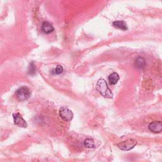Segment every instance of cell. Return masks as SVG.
I'll return each mask as SVG.
<instances>
[{"label": "cell", "instance_id": "5b68a950", "mask_svg": "<svg viewBox=\"0 0 162 162\" xmlns=\"http://www.w3.org/2000/svg\"><path fill=\"white\" fill-rule=\"evenodd\" d=\"M13 121H14L15 125H17L18 127H22V128H26L28 127V124H27L26 121L23 118L21 115L19 113H16L13 114Z\"/></svg>", "mask_w": 162, "mask_h": 162}, {"label": "cell", "instance_id": "30bf717a", "mask_svg": "<svg viewBox=\"0 0 162 162\" xmlns=\"http://www.w3.org/2000/svg\"><path fill=\"white\" fill-rule=\"evenodd\" d=\"M113 25L115 28L121 29L122 31H126L128 29L127 24L124 21H115L113 22Z\"/></svg>", "mask_w": 162, "mask_h": 162}, {"label": "cell", "instance_id": "7c38bea8", "mask_svg": "<svg viewBox=\"0 0 162 162\" xmlns=\"http://www.w3.org/2000/svg\"><path fill=\"white\" fill-rule=\"evenodd\" d=\"M36 73V66L34 65V63L32 62L29 65V69H28V74L31 76H34V75H35Z\"/></svg>", "mask_w": 162, "mask_h": 162}, {"label": "cell", "instance_id": "277c9868", "mask_svg": "<svg viewBox=\"0 0 162 162\" xmlns=\"http://www.w3.org/2000/svg\"><path fill=\"white\" fill-rule=\"evenodd\" d=\"M60 117L65 122H70L73 118V114L69 108L62 107L59 110Z\"/></svg>", "mask_w": 162, "mask_h": 162}, {"label": "cell", "instance_id": "52a82bcc", "mask_svg": "<svg viewBox=\"0 0 162 162\" xmlns=\"http://www.w3.org/2000/svg\"><path fill=\"white\" fill-rule=\"evenodd\" d=\"M55 30L52 24L48 22H44L41 25V31L45 34H50Z\"/></svg>", "mask_w": 162, "mask_h": 162}, {"label": "cell", "instance_id": "7a4b0ae2", "mask_svg": "<svg viewBox=\"0 0 162 162\" xmlns=\"http://www.w3.org/2000/svg\"><path fill=\"white\" fill-rule=\"evenodd\" d=\"M138 142L134 139H129L118 143L117 146L122 151H129L136 146Z\"/></svg>", "mask_w": 162, "mask_h": 162}, {"label": "cell", "instance_id": "ba28073f", "mask_svg": "<svg viewBox=\"0 0 162 162\" xmlns=\"http://www.w3.org/2000/svg\"><path fill=\"white\" fill-rule=\"evenodd\" d=\"M146 60L144 58H142V57H139L138 58L136 61H135L134 65L136 66V68L139 69H143L145 68L146 66Z\"/></svg>", "mask_w": 162, "mask_h": 162}, {"label": "cell", "instance_id": "8fae6325", "mask_svg": "<svg viewBox=\"0 0 162 162\" xmlns=\"http://www.w3.org/2000/svg\"><path fill=\"white\" fill-rule=\"evenodd\" d=\"M84 145L87 148H94L95 147V144L92 139L91 138H87L84 141Z\"/></svg>", "mask_w": 162, "mask_h": 162}, {"label": "cell", "instance_id": "9c48e42d", "mask_svg": "<svg viewBox=\"0 0 162 162\" xmlns=\"http://www.w3.org/2000/svg\"><path fill=\"white\" fill-rule=\"evenodd\" d=\"M119 79L120 77L118 76V74L116 72L112 73L109 77V81L111 85H115L118 83Z\"/></svg>", "mask_w": 162, "mask_h": 162}, {"label": "cell", "instance_id": "3957f363", "mask_svg": "<svg viewBox=\"0 0 162 162\" xmlns=\"http://www.w3.org/2000/svg\"><path fill=\"white\" fill-rule=\"evenodd\" d=\"M31 95V92L27 87H22L16 91V97L20 101L28 99Z\"/></svg>", "mask_w": 162, "mask_h": 162}, {"label": "cell", "instance_id": "6da1fadb", "mask_svg": "<svg viewBox=\"0 0 162 162\" xmlns=\"http://www.w3.org/2000/svg\"><path fill=\"white\" fill-rule=\"evenodd\" d=\"M96 90L102 95L106 98H112L113 94L112 91L110 89L107 85L106 80L103 79H99L96 83Z\"/></svg>", "mask_w": 162, "mask_h": 162}, {"label": "cell", "instance_id": "8992f818", "mask_svg": "<svg viewBox=\"0 0 162 162\" xmlns=\"http://www.w3.org/2000/svg\"><path fill=\"white\" fill-rule=\"evenodd\" d=\"M149 129L150 131L158 133L162 131V122L160 121H154L149 125Z\"/></svg>", "mask_w": 162, "mask_h": 162}, {"label": "cell", "instance_id": "4fadbf2b", "mask_svg": "<svg viewBox=\"0 0 162 162\" xmlns=\"http://www.w3.org/2000/svg\"><path fill=\"white\" fill-rule=\"evenodd\" d=\"M63 68L62 65H57L56 68L53 70L52 73L54 74H57V75H59V74H61L63 73Z\"/></svg>", "mask_w": 162, "mask_h": 162}]
</instances>
